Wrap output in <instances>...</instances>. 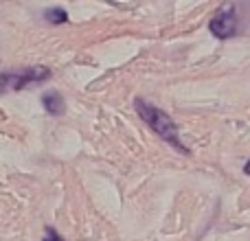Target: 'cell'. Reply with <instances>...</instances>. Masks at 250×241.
<instances>
[{
  "mask_svg": "<svg viewBox=\"0 0 250 241\" xmlns=\"http://www.w3.org/2000/svg\"><path fill=\"white\" fill-rule=\"evenodd\" d=\"M134 110H136L138 117L145 120V123L149 125V127L154 129V132L158 134V136L163 138L165 142H169L171 147H176L180 154H191V151L187 149L185 145H182L180 134H178V125L173 123V119L169 117L165 110L156 108L154 103L145 101L143 97H136V99H134Z\"/></svg>",
  "mask_w": 250,
  "mask_h": 241,
  "instance_id": "1",
  "label": "cell"
},
{
  "mask_svg": "<svg viewBox=\"0 0 250 241\" xmlns=\"http://www.w3.org/2000/svg\"><path fill=\"white\" fill-rule=\"evenodd\" d=\"M42 108L46 110L51 117H62L66 112V101L57 90H48L42 95Z\"/></svg>",
  "mask_w": 250,
  "mask_h": 241,
  "instance_id": "4",
  "label": "cell"
},
{
  "mask_svg": "<svg viewBox=\"0 0 250 241\" xmlns=\"http://www.w3.org/2000/svg\"><path fill=\"white\" fill-rule=\"evenodd\" d=\"M237 29H239V13L235 2L222 4L215 16L211 18V22H208V31L217 40H230L237 33Z\"/></svg>",
  "mask_w": 250,
  "mask_h": 241,
  "instance_id": "3",
  "label": "cell"
},
{
  "mask_svg": "<svg viewBox=\"0 0 250 241\" xmlns=\"http://www.w3.org/2000/svg\"><path fill=\"white\" fill-rule=\"evenodd\" d=\"M244 173H246V176H250V160L246 164H244Z\"/></svg>",
  "mask_w": 250,
  "mask_h": 241,
  "instance_id": "6",
  "label": "cell"
},
{
  "mask_svg": "<svg viewBox=\"0 0 250 241\" xmlns=\"http://www.w3.org/2000/svg\"><path fill=\"white\" fill-rule=\"evenodd\" d=\"M44 18H46L51 24H66V22H68V11H64L62 7H53V9H46Z\"/></svg>",
  "mask_w": 250,
  "mask_h": 241,
  "instance_id": "5",
  "label": "cell"
},
{
  "mask_svg": "<svg viewBox=\"0 0 250 241\" xmlns=\"http://www.w3.org/2000/svg\"><path fill=\"white\" fill-rule=\"evenodd\" d=\"M51 68H46V66H29V68L18 70V73H0V95L24 90L33 83H42L51 79Z\"/></svg>",
  "mask_w": 250,
  "mask_h": 241,
  "instance_id": "2",
  "label": "cell"
}]
</instances>
